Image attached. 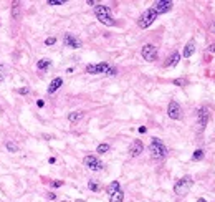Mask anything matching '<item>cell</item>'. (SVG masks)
<instances>
[{
	"mask_svg": "<svg viewBox=\"0 0 215 202\" xmlns=\"http://www.w3.org/2000/svg\"><path fill=\"white\" fill-rule=\"evenodd\" d=\"M83 164L86 166L89 171H94V172H96V171H101V169H103V162L98 159L96 156H91V154H89V156H86V157L83 159Z\"/></svg>",
	"mask_w": 215,
	"mask_h": 202,
	"instance_id": "8992f818",
	"label": "cell"
},
{
	"mask_svg": "<svg viewBox=\"0 0 215 202\" xmlns=\"http://www.w3.org/2000/svg\"><path fill=\"white\" fill-rule=\"evenodd\" d=\"M146 131H147V129H146V126H141V128H139V133H141V134H144Z\"/></svg>",
	"mask_w": 215,
	"mask_h": 202,
	"instance_id": "e575fe53",
	"label": "cell"
},
{
	"mask_svg": "<svg viewBox=\"0 0 215 202\" xmlns=\"http://www.w3.org/2000/svg\"><path fill=\"white\" fill-rule=\"evenodd\" d=\"M156 18H157V13L152 9H147V10H144L141 13V17L137 18V25H139V28H147V27H151L154 23Z\"/></svg>",
	"mask_w": 215,
	"mask_h": 202,
	"instance_id": "277c9868",
	"label": "cell"
},
{
	"mask_svg": "<svg viewBox=\"0 0 215 202\" xmlns=\"http://www.w3.org/2000/svg\"><path fill=\"white\" fill-rule=\"evenodd\" d=\"M5 147H7L10 152H18V144L15 143V141H7V143H5Z\"/></svg>",
	"mask_w": 215,
	"mask_h": 202,
	"instance_id": "ffe728a7",
	"label": "cell"
},
{
	"mask_svg": "<svg viewBox=\"0 0 215 202\" xmlns=\"http://www.w3.org/2000/svg\"><path fill=\"white\" fill-rule=\"evenodd\" d=\"M48 162H50V164H55L56 159H55V157H50V161H48Z\"/></svg>",
	"mask_w": 215,
	"mask_h": 202,
	"instance_id": "8d00e7d4",
	"label": "cell"
},
{
	"mask_svg": "<svg viewBox=\"0 0 215 202\" xmlns=\"http://www.w3.org/2000/svg\"><path fill=\"white\" fill-rule=\"evenodd\" d=\"M51 66V61L47 58H42V60H38V63H37V68L38 70H47V68Z\"/></svg>",
	"mask_w": 215,
	"mask_h": 202,
	"instance_id": "d6986e66",
	"label": "cell"
},
{
	"mask_svg": "<svg viewBox=\"0 0 215 202\" xmlns=\"http://www.w3.org/2000/svg\"><path fill=\"white\" fill-rule=\"evenodd\" d=\"M116 73H118V70H116V68H114V66H109V70L106 71V75H108V76H114V75H116Z\"/></svg>",
	"mask_w": 215,
	"mask_h": 202,
	"instance_id": "83f0119b",
	"label": "cell"
},
{
	"mask_svg": "<svg viewBox=\"0 0 215 202\" xmlns=\"http://www.w3.org/2000/svg\"><path fill=\"white\" fill-rule=\"evenodd\" d=\"M51 185H53V187H61V185H63V181H53Z\"/></svg>",
	"mask_w": 215,
	"mask_h": 202,
	"instance_id": "f546056e",
	"label": "cell"
},
{
	"mask_svg": "<svg viewBox=\"0 0 215 202\" xmlns=\"http://www.w3.org/2000/svg\"><path fill=\"white\" fill-rule=\"evenodd\" d=\"M5 80V73H4V66H2V65H0V83H2V81Z\"/></svg>",
	"mask_w": 215,
	"mask_h": 202,
	"instance_id": "f1b7e54d",
	"label": "cell"
},
{
	"mask_svg": "<svg viewBox=\"0 0 215 202\" xmlns=\"http://www.w3.org/2000/svg\"><path fill=\"white\" fill-rule=\"evenodd\" d=\"M88 187H89V190H93V192H99V184H98L96 181H89Z\"/></svg>",
	"mask_w": 215,
	"mask_h": 202,
	"instance_id": "cb8c5ba5",
	"label": "cell"
},
{
	"mask_svg": "<svg viewBox=\"0 0 215 202\" xmlns=\"http://www.w3.org/2000/svg\"><path fill=\"white\" fill-rule=\"evenodd\" d=\"M167 116L170 119H180L182 118V108L177 101H170L167 106Z\"/></svg>",
	"mask_w": 215,
	"mask_h": 202,
	"instance_id": "ba28073f",
	"label": "cell"
},
{
	"mask_svg": "<svg viewBox=\"0 0 215 202\" xmlns=\"http://www.w3.org/2000/svg\"><path fill=\"white\" fill-rule=\"evenodd\" d=\"M121 189V185H119L118 181H113L108 187H106V192H108V196H113L114 192H118V190Z\"/></svg>",
	"mask_w": 215,
	"mask_h": 202,
	"instance_id": "e0dca14e",
	"label": "cell"
},
{
	"mask_svg": "<svg viewBox=\"0 0 215 202\" xmlns=\"http://www.w3.org/2000/svg\"><path fill=\"white\" fill-rule=\"evenodd\" d=\"M55 43H56V38L55 37H48L47 40H45V45H48V46H50V45H55Z\"/></svg>",
	"mask_w": 215,
	"mask_h": 202,
	"instance_id": "d4e9b609",
	"label": "cell"
},
{
	"mask_svg": "<svg viewBox=\"0 0 215 202\" xmlns=\"http://www.w3.org/2000/svg\"><path fill=\"white\" fill-rule=\"evenodd\" d=\"M94 15H96V18L101 22L103 25H106V27H114V25H116L114 18L111 17L109 7H106V5H99V4H98L96 7H94Z\"/></svg>",
	"mask_w": 215,
	"mask_h": 202,
	"instance_id": "6da1fadb",
	"label": "cell"
},
{
	"mask_svg": "<svg viewBox=\"0 0 215 202\" xmlns=\"http://www.w3.org/2000/svg\"><path fill=\"white\" fill-rule=\"evenodd\" d=\"M76 202H83V201H76Z\"/></svg>",
	"mask_w": 215,
	"mask_h": 202,
	"instance_id": "ab89813d",
	"label": "cell"
},
{
	"mask_svg": "<svg viewBox=\"0 0 215 202\" xmlns=\"http://www.w3.org/2000/svg\"><path fill=\"white\" fill-rule=\"evenodd\" d=\"M207 51H209V53H215V43H212V45L207 48Z\"/></svg>",
	"mask_w": 215,
	"mask_h": 202,
	"instance_id": "1f68e13d",
	"label": "cell"
},
{
	"mask_svg": "<svg viewBox=\"0 0 215 202\" xmlns=\"http://www.w3.org/2000/svg\"><path fill=\"white\" fill-rule=\"evenodd\" d=\"M179 60H180V53H179V51H174L172 55L169 56V60L165 61V68H172V66H175V65L179 63Z\"/></svg>",
	"mask_w": 215,
	"mask_h": 202,
	"instance_id": "5bb4252c",
	"label": "cell"
},
{
	"mask_svg": "<svg viewBox=\"0 0 215 202\" xmlns=\"http://www.w3.org/2000/svg\"><path fill=\"white\" fill-rule=\"evenodd\" d=\"M108 151H109V144H106V143L99 144V146L96 147V152H99V154H104V152H108Z\"/></svg>",
	"mask_w": 215,
	"mask_h": 202,
	"instance_id": "603a6c76",
	"label": "cell"
},
{
	"mask_svg": "<svg viewBox=\"0 0 215 202\" xmlns=\"http://www.w3.org/2000/svg\"><path fill=\"white\" fill-rule=\"evenodd\" d=\"M37 106H38V108H43V106H45V101H43V100H38L37 101Z\"/></svg>",
	"mask_w": 215,
	"mask_h": 202,
	"instance_id": "d6a6232c",
	"label": "cell"
},
{
	"mask_svg": "<svg viewBox=\"0 0 215 202\" xmlns=\"http://www.w3.org/2000/svg\"><path fill=\"white\" fill-rule=\"evenodd\" d=\"M28 91H30V89L27 88V86H25V88H20V89H18V93H20V95H28Z\"/></svg>",
	"mask_w": 215,
	"mask_h": 202,
	"instance_id": "4dcf8cb0",
	"label": "cell"
},
{
	"mask_svg": "<svg viewBox=\"0 0 215 202\" xmlns=\"http://www.w3.org/2000/svg\"><path fill=\"white\" fill-rule=\"evenodd\" d=\"M86 4H88V5H98L96 2H94V0H88V2H86Z\"/></svg>",
	"mask_w": 215,
	"mask_h": 202,
	"instance_id": "d590c367",
	"label": "cell"
},
{
	"mask_svg": "<svg viewBox=\"0 0 215 202\" xmlns=\"http://www.w3.org/2000/svg\"><path fill=\"white\" fill-rule=\"evenodd\" d=\"M84 113L83 111H71V113L68 114V121L70 123H78L80 119H83Z\"/></svg>",
	"mask_w": 215,
	"mask_h": 202,
	"instance_id": "2e32d148",
	"label": "cell"
},
{
	"mask_svg": "<svg viewBox=\"0 0 215 202\" xmlns=\"http://www.w3.org/2000/svg\"><path fill=\"white\" fill-rule=\"evenodd\" d=\"M47 4H48V5H63V4H65V0H48Z\"/></svg>",
	"mask_w": 215,
	"mask_h": 202,
	"instance_id": "484cf974",
	"label": "cell"
},
{
	"mask_svg": "<svg viewBox=\"0 0 215 202\" xmlns=\"http://www.w3.org/2000/svg\"><path fill=\"white\" fill-rule=\"evenodd\" d=\"M109 70V65L108 63H94V65H88L86 66V73H89V75H99V73H104Z\"/></svg>",
	"mask_w": 215,
	"mask_h": 202,
	"instance_id": "30bf717a",
	"label": "cell"
},
{
	"mask_svg": "<svg viewBox=\"0 0 215 202\" xmlns=\"http://www.w3.org/2000/svg\"><path fill=\"white\" fill-rule=\"evenodd\" d=\"M174 84H179V86H184V84H187V80H184V78H177V80H174Z\"/></svg>",
	"mask_w": 215,
	"mask_h": 202,
	"instance_id": "4316f807",
	"label": "cell"
},
{
	"mask_svg": "<svg viewBox=\"0 0 215 202\" xmlns=\"http://www.w3.org/2000/svg\"><path fill=\"white\" fill-rule=\"evenodd\" d=\"M63 43L66 46H70V48H80V46H81V40H78V38H76L75 35H71V33H66V35H65Z\"/></svg>",
	"mask_w": 215,
	"mask_h": 202,
	"instance_id": "7c38bea8",
	"label": "cell"
},
{
	"mask_svg": "<svg viewBox=\"0 0 215 202\" xmlns=\"http://www.w3.org/2000/svg\"><path fill=\"white\" fill-rule=\"evenodd\" d=\"M61 84H63V80H61L60 76H58V78H55V80L50 83V86H48V93H50V95H53L55 91H58V89H60V86H61Z\"/></svg>",
	"mask_w": 215,
	"mask_h": 202,
	"instance_id": "9a60e30c",
	"label": "cell"
},
{
	"mask_svg": "<svg viewBox=\"0 0 215 202\" xmlns=\"http://www.w3.org/2000/svg\"><path fill=\"white\" fill-rule=\"evenodd\" d=\"M151 9L154 10L157 15H160V13H167L169 10L172 9V2H169V0H157V2H154V5H152Z\"/></svg>",
	"mask_w": 215,
	"mask_h": 202,
	"instance_id": "9c48e42d",
	"label": "cell"
},
{
	"mask_svg": "<svg viewBox=\"0 0 215 202\" xmlns=\"http://www.w3.org/2000/svg\"><path fill=\"white\" fill-rule=\"evenodd\" d=\"M212 32H214V33H215V22H214V23H212Z\"/></svg>",
	"mask_w": 215,
	"mask_h": 202,
	"instance_id": "74e56055",
	"label": "cell"
},
{
	"mask_svg": "<svg viewBox=\"0 0 215 202\" xmlns=\"http://www.w3.org/2000/svg\"><path fill=\"white\" fill-rule=\"evenodd\" d=\"M149 151H151L152 157H156V159H164L167 156V147L159 138H152L151 144H149Z\"/></svg>",
	"mask_w": 215,
	"mask_h": 202,
	"instance_id": "7a4b0ae2",
	"label": "cell"
},
{
	"mask_svg": "<svg viewBox=\"0 0 215 202\" xmlns=\"http://www.w3.org/2000/svg\"><path fill=\"white\" fill-rule=\"evenodd\" d=\"M122 201H124V192L121 189L118 192H114L113 196H109V202H122Z\"/></svg>",
	"mask_w": 215,
	"mask_h": 202,
	"instance_id": "ac0fdd59",
	"label": "cell"
},
{
	"mask_svg": "<svg viewBox=\"0 0 215 202\" xmlns=\"http://www.w3.org/2000/svg\"><path fill=\"white\" fill-rule=\"evenodd\" d=\"M194 51H195V42H194V40H189V42H187V45L184 46L182 55H184V58H189V56L194 55Z\"/></svg>",
	"mask_w": 215,
	"mask_h": 202,
	"instance_id": "4fadbf2b",
	"label": "cell"
},
{
	"mask_svg": "<svg viewBox=\"0 0 215 202\" xmlns=\"http://www.w3.org/2000/svg\"><path fill=\"white\" fill-rule=\"evenodd\" d=\"M197 202H207V201H205V199H203V197H200V199H198Z\"/></svg>",
	"mask_w": 215,
	"mask_h": 202,
	"instance_id": "f35d334b",
	"label": "cell"
},
{
	"mask_svg": "<svg viewBox=\"0 0 215 202\" xmlns=\"http://www.w3.org/2000/svg\"><path fill=\"white\" fill-rule=\"evenodd\" d=\"M20 17V4H13L12 7V18L13 20H17Z\"/></svg>",
	"mask_w": 215,
	"mask_h": 202,
	"instance_id": "44dd1931",
	"label": "cell"
},
{
	"mask_svg": "<svg viewBox=\"0 0 215 202\" xmlns=\"http://www.w3.org/2000/svg\"><path fill=\"white\" fill-rule=\"evenodd\" d=\"M209 118H210V113L207 110L205 106L202 108H198L197 111V124H198V131H203L207 126V123H209Z\"/></svg>",
	"mask_w": 215,
	"mask_h": 202,
	"instance_id": "5b68a950",
	"label": "cell"
},
{
	"mask_svg": "<svg viewBox=\"0 0 215 202\" xmlns=\"http://www.w3.org/2000/svg\"><path fill=\"white\" fill-rule=\"evenodd\" d=\"M192 185H194V179L190 176H184L182 179H179V181L174 184V192L177 194V196H186V194L192 189Z\"/></svg>",
	"mask_w": 215,
	"mask_h": 202,
	"instance_id": "3957f363",
	"label": "cell"
},
{
	"mask_svg": "<svg viewBox=\"0 0 215 202\" xmlns=\"http://www.w3.org/2000/svg\"><path fill=\"white\" fill-rule=\"evenodd\" d=\"M141 55H142V58L146 60V61H154V60L157 58V48L154 45H151V43H147V45L142 46Z\"/></svg>",
	"mask_w": 215,
	"mask_h": 202,
	"instance_id": "52a82bcc",
	"label": "cell"
},
{
	"mask_svg": "<svg viewBox=\"0 0 215 202\" xmlns=\"http://www.w3.org/2000/svg\"><path fill=\"white\" fill-rule=\"evenodd\" d=\"M142 151H144V144H142L141 139L132 141V144L129 146V156H131V157H137Z\"/></svg>",
	"mask_w": 215,
	"mask_h": 202,
	"instance_id": "8fae6325",
	"label": "cell"
},
{
	"mask_svg": "<svg viewBox=\"0 0 215 202\" xmlns=\"http://www.w3.org/2000/svg\"><path fill=\"white\" fill-rule=\"evenodd\" d=\"M192 159L194 161H202L203 159V151L202 149H195L194 154H192Z\"/></svg>",
	"mask_w": 215,
	"mask_h": 202,
	"instance_id": "7402d4cb",
	"label": "cell"
},
{
	"mask_svg": "<svg viewBox=\"0 0 215 202\" xmlns=\"http://www.w3.org/2000/svg\"><path fill=\"white\" fill-rule=\"evenodd\" d=\"M47 197L50 199V201H55V199H56V196H55L53 192H48V196H47Z\"/></svg>",
	"mask_w": 215,
	"mask_h": 202,
	"instance_id": "836d02e7",
	"label": "cell"
}]
</instances>
